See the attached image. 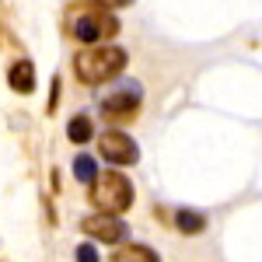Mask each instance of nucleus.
I'll return each mask as SVG.
<instances>
[{
  "label": "nucleus",
  "mask_w": 262,
  "mask_h": 262,
  "mask_svg": "<svg viewBox=\"0 0 262 262\" xmlns=\"http://www.w3.org/2000/svg\"><path fill=\"white\" fill-rule=\"evenodd\" d=\"M112 262H161V255H158L154 248H147V245L126 242V245H116Z\"/></svg>",
  "instance_id": "8"
},
{
  "label": "nucleus",
  "mask_w": 262,
  "mask_h": 262,
  "mask_svg": "<svg viewBox=\"0 0 262 262\" xmlns=\"http://www.w3.org/2000/svg\"><path fill=\"white\" fill-rule=\"evenodd\" d=\"M81 231L88 238L105 242V245H119V242H126V234H129V227H126V221H122L119 213H101V210L95 217H84Z\"/></svg>",
  "instance_id": "6"
},
{
  "label": "nucleus",
  "mask_w": 262,
  "mask_h": 262,
  "mask_svg": "<svg viewBox=\"0 0 262 262\" xmlns=\"http://www.w3.org/2000/svg\"><path fill=\"white\" fill-rule=\"evenodd\" d=\"M7 84H11V91H18V95H32L35 91V67L28 60H18L7 67Z\"/></svg>",
  "instance_id": "7"
},
{
  "label": "nucleus",
  "mask_w": 262,
  "mask_h": 262,
  "mask_svg": "<svg viewBox=\"0 0 262 262\" xmlns=\"http://www.w3.org/2000/svg\"><path fill=\"white\" fill-rule=\"evenodd\" d=\"M67 140L70 143H91L95 140V122L88 119V116H74V119L67 122Z\"/></svg>",
  "instance_id": "10"
},
{
  "label": "nucleus",
  "mask_w": 262,
  "mask_h": 262,
  "mask_svg": "<svg viewBox=\"0 0 262 262\" xmlns=\"http://www.w3.org/2000/svg\"><path fill=\"white\" fill-rule=\"evenodd\" d=\"M88 200L101 213H126L133 206V200H137V192H133V182L122 171H105V175L98 171V179L88 189Z\"/></svg>",
  "instance_id": "3"
},
{
  "label": "nucleus",
  "mask_w": 262,
  "mask_h": 262,
  "mask_svg": "<svg viewBox=\"0 0 262 262\" xmlns=\"http://www.w3.org/2000/svg\"><path fill=\"white\" fill-rule=\"evenodd\" d=\"M126 49L119 46H84L81 53L74 56V74L81 77L84 84H105V81H116L122 70H126Z\"/></svg>",
  "instance_id": "1"
},
{
  "label": "nucleus",
  "mask_w": 262,
  "mask_h": 262,
  "mask_svg": "<svg viewBox=\"0 0 262 262\" xmlns=\"http://www.w3.org/2000/svg\"><path fill=\"white\" fill-rule=\"evenodd\" d=\"M137 112H140V88L129 84V81H122L119 91H112L108 98L101 101V116L112 122V126H126Z\"/></svg>",
  "instance_id": "5"
},
{
  "label": "nucleus",
  "mask_w": 262,
  "mask_h": 262,
  "mask_svg": "<svg viewBox=\"0 0 262 262\" xmlns=\"http://www.w3.org/2000/svg\"><path fill=\"white\" fill-rule=\"evenodd\" d=\"M175 227H179L182 234H203L206 231V213H200V210H179L175 213Z\"/></svg>",
  "instance_id": "9"
},
{
  "label": "nucleus",
  "mask_w": 262,
  "mask_h": 262,
  "mask_svg": "<svg viewBox=\"0 0 262 262\" xmlns=\"http://www.w3.org/2000/svg\"><path fill=\"white\" fill-rule=\"evenodd\" d=\"M95 4H101V7H108V11H119V7H129L133 0H95Z\"/></svg>",
  "instance_id": "14"
},
{
  "label": "nucleus",
  "mask_w": 262,
  "mask_h": 262,
  "mask_svg": "<svg viewBox=\"0 0 262 262\" xmlns=\"http://www.w3.org/2000/svg\"><path fill=\"white\" fill-rule=\"evenodd\" d=\"M98 154L105 158L108 164H116V168H129V164L140 161V147H137V140L129 137V133H122L119 126L116 129H105L98 137Z\"/></svg>",
  "instance_id": "4"
},
{
  "label": "nucleus",
  "mask_w": 262,
  "mask_h": 262,
  "mask_svg": "<svg viewBox=\"0 0 262 262\" xmlns=\"http://www.w3.org/2000/svg\"><path fill=\"white\" fill-rule=\"evenodd\" d=\"M70 171H74V179L84 182V185H91V182L98 179V161L91 158V154H77L74 164H70Z\"/></svg>",
  "instance_id": "11"
},
{
  "label": "nucleus",
  "mask_w": 262,
  "mask_h": 262,
  "mask_svg": "<svg viewBox=\"0 0 262 262\" xmlns=\"http://www.w3.org/2000/svg\"><path fill=\"white\" fill-rule=\"evenodd\" d=\"M56 105H60V77L53 81V91H49V112H56Z\"/></svg>",
  "instance_id": "13"
},
{
  "label": "nucleus",
  "mask_w": 262,
  "mask_h": 262,
  "mask_svg": "<svg viewBox=\"0 0 262 262\" xmlns=\"http://www.w3.org/2000/svg\"><path fill=\"white\" fill-rule=\"evenodd\" d=\"M74 259H77V262H101V259H98V248H95L91 242L77 245V252H74Z\"/></svg>",
  "instance_id": "12"
},
{
  "label": "nucleus",
  "mask_w": 262,
  "mask_h": 262,
  "mask_svg": "<svg viewBox=\"0 0 262 262\" xmlns=\"http://www.w3.org/2000/svg\"><path fill=\"white\" fill-rule=\"evenodd\" d=\"M70 35L84 46H98V42H108L119 35V18L101 7V4H84V7H74V18H70Z\"/></svg>",
  "instance_id": "2"
}]
</instances>
